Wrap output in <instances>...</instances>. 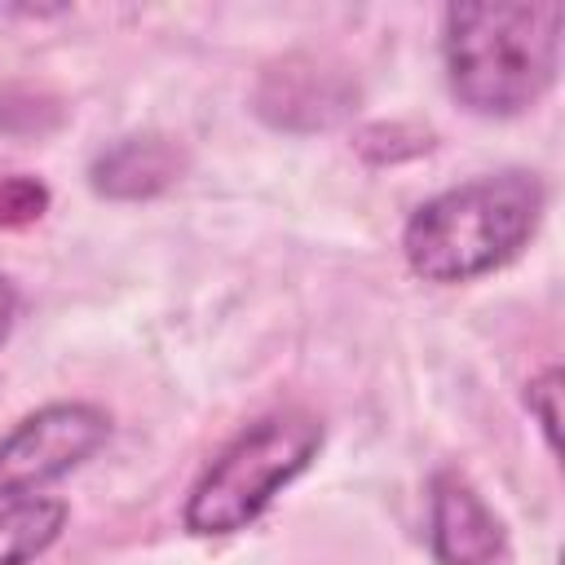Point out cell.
I'll use <instances>...</instances> for the list:
<instances>
[{"label": "cell", "mask_w": 565, "mask_h": 565, "mask_svg": "<svg viewBox=\"0 0 565 565\" xmlns=\"http://www.w3.org/2000/svg\"><path fill=\"white\" fill-rule=\"evenodd\" d=\"M556 397H561V366H547V371H539V375L525 384V406H530V415H534V424L543 428V437H547L552 450H556V424H561Z\"/></svg>", "instance_id": "30bf717a"}, {"label": "cell", "mask_w": 565, "mask_h": 565, "mask_svg": "<svg viewBox=\"0 0 565 565\" xmlns=\"http://www.w3.org/2000/svg\"><path fill=\"white\" fill-rule=\"evenodd\" d=\"M71 508L53 494L0 503V565H35L66 530Z\"/></svg>", "instance_id": "ba28073f"}, {"label": "cell", "mask_w": 565, "mask_h": 565, "mask_svg": "<svg viewBox=\"0 0 565 565\" xmlns=\"http://www.w3.org/2000/svg\"><path fill=\"white\" fill-rule=\"evenodd\" d=\"M565 9L543 4H446L441 71L450 97L481 119L534 110L561 71Z\"/></svg>", "instance_id": "7a4b0ae2"}, {"label": "cell", "mask_w": 565, "mask_h": 565, "mask_svg": "<svg viewBox=\"0 0 565 565\" xmlns=\"http://www.w3.org/2000/svg\"><path fill=\"white\" fill-rule=\"evenodd\" d=\"M49 212V185L18 172V177H0V230H18L31 225Z\"/></svg>", "instance_id": "9c48e42d"}, {"label": "cell", "mask_w": 565, "mask_h": 565, "mask_svg": "<svg viewBox=\"0 0 565 565\" xmlns=\"http://www.w3.org/2000/svg\"><path fill=\"white\" fill-rule=\"evenodd\" d=\"M547 212V185L530 168H499L424 199L402 225V256L415 278L455 287L516 260Z\"/></svg>", "instance_id": "6da1fadb"}, {"label": "cell", "mask_w": 565, "mask_h": 565, "mask_svg": "<svg viewBox=\"0 0 565 565\" xmlns=\"http://www.w3.org/2000/svg\"><path fill=\"white\" fill-rule=\"evenodd\" d=\"M110 441V415L97 402H49L0 437V503L40 494L88 463Z\"/></svg>", "instance_id": "277c9868"}, {"label": "cell", "mask_w": 565, "mask_h": 565, "mask_svg": "<svg viewBox=\"0 0 565 565\" xmlns=\"http://www.w3.org/2000/svg\"><path fill=\"white\" fill-rule=\"evenodd\" d=\"M185 172V150L163 132H128L88 159V185L102 199H154Z\"/></svg>", "instance_id": "8992f818"}, {"label": "cell", "mask_w": 565, "mask_h": 565, "mask_svg": "<svg viewBox=\"0 0 565 565\" xmlns=\"http://www.w3.org/2000/svg\"><path fill=\"white\" fill-rule=\"evenodd\" d=\"M503 521L481 490L459 472H437L428 486V547L437 565H494L503 556Z\"/></svg>", "instance_id": "5b68a950"}, {"label": "cell", "mask_w": 565, "mask_h": 565, "mask_svg": "<svg viewBox=\"0 0 565 565\" xmlns=\"http://www.w3.org/2000/svg\"><path fill=\"white\" fill-rule=\"evenodd\" d=\"M322 450V419L309 411H269L243 424L194 477L181 525L194 539H225L256 525L274 499L309 472Z\"/></svg>", "instance_id": "3957f363"}, {"label": "cell", "mask_w": 565, "mask_h": 565, "mask_svg": "<svg viewBox=\"0 0 565 565\" xmlns=\"http://www.w3.org/2000/svg\"><path fill=\"white\" fill-rule=\"evenodd\" d=\"M349 106V88H340L335 71H318L313 62L296 66V62H282L278 71L265 75L260 93H256V110L278 124V128H291L296 124V110H313V128L340 119Z\"/></svg>", "instance_id": "52a82bcc"}, {"label": "cell", "mask_w": 565, "mask_h": 565, "mask_svg": "<svg viewBox=\"0 0 565 565\" xmlns=\"http://www.w3.org/2000/svg\"><path fill=\"white\" fill-rule=\"evenodd\" d=\"M13 318H18V287L0 274V349H4V340L13 331Z\"/></svg>", "instance_id": "8fae6325"}]
</instances>
